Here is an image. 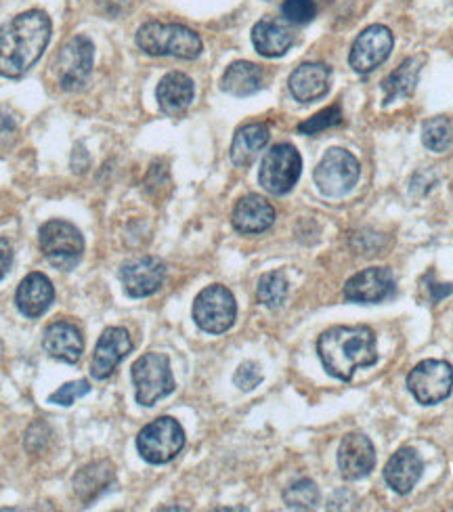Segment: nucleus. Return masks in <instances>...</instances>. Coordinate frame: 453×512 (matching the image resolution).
Returning <instances> with one entry per match:
<instances>
[{"instance_id": "25", "label": "nucleus", "mask_w": 453, "mask_h": 512, "mask_svg": "<svg viewBox=\"0 0 453 512\" xmlns=\"http://www.w3.org/2000/svg\"><path fill=\"white\" fill-rule=\"evenodd\" d=\"M269 143V126L263 122H252L242 126L235 133L231 143V160L235 166H250L256 156L263 152Z\"/></svg>"}, {"instance_id": "19", "label": "nucleus", "mask_w": 453, "mask_h": 512, "mask_svg": "<svg viewBox=\"0 0 453 512\" xmlns=\"http://www.w3.org/2000/svg\"><path fill=\"white\" fill-rule=\"evenodd\" d=\"M233 227L244 233V236H252V233H263L275 223V208L263 198V196H246L233 208Z\"/></svg>"}, {"instance_id": "18", "label": "nucleus", "mask_w": 453, "mask_h": 512, "mask_svg": "<svg viewBox=\"0 0 453 512\" xmlns=\"http://www.w3.org/2000/svg\"><path fill=\"white\" fill-rule=\"evenodd\" d=\"M332 72L326 63H302L290 76V93L300 103H313L330 91Z\"/></svg>"}, {"instance_id": "13", "label": "nucleus", "mask_w": 453, "mask_h": 512, "mask_svg": "<svg viewBox=\"0 0 453 512\" xmlns=\"http://www.w3.org/2000/svg\"><path fill=\"white\" fill-rule=\"evenodd\" d=\"M166 277V265L156 256H139L122 265L120 282L124 292L133 298H145L156 294Z\"/></svg>"}, {"instance_id": "36", "label": "nucleus", "mask_w": 453, "mask_h": 512, "mask_svg": "<svg viewBox=\"0 0 453 512\" xmlns=\"http://www.w3.org/2000/svg\"><path fill=\"white\" fill-rule=\"evenodd\" d=\"M451 292H453V286H449V284H433V286H430V294H433L435 303H439L441 298L449 296Z\"/></svg>"}, {"instance_id": "23", "label": "nucleus", "mask_w": 453, "mask_h": 512, "mask_svg": "<svg viewBox=\"0 0 453 512\" xmlns=\"http://www.w3.org/2000/svg\"><path fill=\"white\" fill-rule=\"evenodd\" d=\"M193 82L183 72H170L158 84V103L160 110L168 116H181L193 101Z\"/></svg>"}, {"instance_id": "26", "label": "nucleus", "mask_w": 453, "mask_h": 512, "mask_svg": "<svg viewBox=\"0 0 453 512\" xmlns=\"http://www.w3.org/2000/svg\"><path fill=\"white\" fill-rule=\"evenodd\" d=\"M265 74L250 61H235L221 80V89L233 97H250L263 89Z\"/></svg>"}, {"instance_id": "30", "label": "nucleus", "mask_w": 453, "mask_h": 512, "mask_svg": "<svg viewBox=\"0 0 453 512\" xmlns=\"http://www.w3.org/2000/svg\"><path fill=\"white\" fill-rule=\"evenodd\" d=\"M284 500L288 508L294 510H313L319 504V489L313 481L309 479H300L296 483H292L286 492H284Z\"/></svg>"}, {"instance_id": "17", "label": "nucleus", "mask_w": 453, "mask_h": 512, "mask_svg": "<svg viewBox=\"0 0 453 512\" xmlns=\"http://www.w3.org/2000/svg\"><path fill=\"white\" fill-rule=\"evenodd\" d=\"M53 301H55V288L49 277L38 271L26 275L15 294L17 309L30 319L45 315L47 309L53 305Z\"/></svg>"}, {"instance_id": "31", "label": "nucleus", "mask_w": 453, "mask_h": 512, "mask_svg": "<svg viewBox=\"0 0 453 512\" xmlns=\"http://www.w3.org/2000/svg\"><path fill=\"white\" fill-rule=\"evenodd\" d=\"M340 122H342V110L338 108V105H332V108L321 110L313 118L300 122L298 124V133H302V135H319L323 131H328V128H332V126H338Z\"/></svg>"}, {"instance_id": "11", "label": "nucleus", "mask_w": 453, "mask_h": 512, "mask_svg": "<svg viewBox=\"0 0 453 512\" xmlns=\"http://www.w3.org/2000/svg\"><path fill=\"white\" fill-rule=\"evenodd\" d=\"M95 47L91 38L74 36L59 53V82L66 91L82 89L93 72Z\"/></svg>"}, {"instance_id": "20", "label": "nucleus", "mask_w": 453, "mask_h": 512, "mask_svg": "<svg viewBox=\"0 0 453 512\" xmlns=\"http://www.w3.org/2000/svg\"><path fill=\"white\" fill-rule=\"evenodd\" d=\"M422 471L424 464L418 452L412 450V447H403V450H399L397 454H393L391 460H388L384 468V479L393 492L409 494L412 487H416V483L420 481Z\"/></svg>"}, {"instance_id": "1", "label": "nucleus", "mask_w": 453, "mask_h": 512, "mask_svg": "<svg viewBox=\"0 0 453 512\" xmlns=\"http://www.w3.org/2000/svg\"><path fill=\"white\" fill-rule=\"evenodd\" d=\"M51 19L45 11H26L0 28V76L21 78L47 51Z\"/></svg>"}, {"instance_id": "27", "label": "nucleus", "mask_w": 453, "mask_h": 512, "mask_svg": "<svg viewBox=\"0 0 453 512\" xmlns=\"http://www.w3.org/2000/svg\"><path fill=\"white\" fill-rule=\"evenodd\" d=\"M418 76H420V66L416 59H405L401 66L388 76L382 84L384 89V103H393L401 97H409L414 93L416 84H418Z\"/></svg>"}, {"instance_id": "3", "label": "nucleus", "mask_w": 453, "mask_h": 512, "mask_svg": "<svg viewBox=\"0 0 453 512\" xmlns=\"http://www.w3.org/2000/svg\"><path fill=\"white\" fill-rule=\"evenodd\" d=\"M137 45L147 55H170L179 59H196L204 49L198 32L181 24H162V21H149L141 26L137 32Z\"/></svg>"}, {"instance_id": "10", "label": "nucleus", "mask_w": 453, "mask_h": 512, "mask_svg": "<svg viewBox=\"0 0 453 512\" xmlns=\"http://www.w3.org/2000/svg\"><path fill=\"white\" fill-rule=\"evenodd\" d=\"M407 389L422 405H437L451 395L453 368L441 359H426L407 376Z\"/></svg>"}, {"instance_id": "12", "label": "nucleus", "mask_w": 453, "mask_h": 512, "mask_svg": "<svg viewBox=\"0 0 453 512\" xmlns=\"http://www.w3.org/2000/svg\"><path fill=\"white\" fill-rule=\"evenodd\" d=\"M393 51V32L386 26L365 28L351 49L349 63L357 74H370L388 59Z\"/></svg>"}, {"instance_id": "4", "label": "nucleus", "mask_w": 453, "mask_h": 512, "mask_svg": "<svg viewBox=\"0 0 453 512\" xmlns=\"http://www.w3.org/2000/svg\"><path fill=\"white\" fill-rule=\"evenodd\" d=\"M40 250L55 269L72 271L82 259L84 238L76 225L55 219L40 227Z\"/></svg>"}, {"instance_id": "2", "label": "nucleus", "mask_w": 453, "mask_h": 512, "mask_svg": "<svg viewBox=\"0 0 453 512\" xmlns=\"http://www.w3.org/2000/svg\"><path fill=\"white\" fill-rule=\"evenodd\" d=\"M317 353L330 376L351 380L357 370L378 361L376 334L368 326H336L319 336Z\"/></svg>"}, {"instance_id": "32", "label": "nucleus", "mask_w": 453, "mask_h": 512, "mask_svg": "<svg viewBox=\"0 0 453 512\" xmlns=\"http://www.w3.org/2000/svg\"><path fill=\"white\" fill-rule=\"evenodd\" d=\"M282 15L290 24L302 26L309 24L317 15L315 0H284L282 3Z\"/></svg>"}, {"instance_id": "7", "label": "nucleus", "mask_w": 453, "mask_h": 512, "mask_svg": "<svg viewBox=\"0 0 453 512\" xmlns=\"http://www.w3.org/2000/svg\"><path fill=\"white\" fill-rule=\"evenodd\" d=\"M359 173V162L351 152L342 147H332L315 168V183L321 189V194L338 198L349 194L357 185Z\"/></svg>"}, {"instance_id": "9", "label": "nucleus", "mask_w": 453, "mask_h": 512, "mask_svg": "<svg viewBox=\"0 0 453 512\" xmlns=\"http://www.w3.org/2000/svg\"><path fill=\"white\" fill-rule=\"evenodd\" d=\"M235 317V298L225 286L214 284L204 288L193 303V319L208 334L227 332L235 324Z\"/></svg>"}, {"instance_id": "34", "label": "nucleus", "mask_w": 453, "mask_h": 512, "mask_svg": "<svg viewBox=\"0 0 453 512\" xmlns=\"http://www.w3.org/2000/svg\"><path fill=\"white\" fill-rule=\"evenodd\" d=\"M233 382H235V387H240L242 391L256 389L258 384L263 382L261 366L254 364V361H246V364H242L240 368H237V372L233 376Z\"/></svg>"}, {"instance_id": "24", "label": "nucleus", "mask_w": 453, "mask_h": 512, "mask_svg": "<svg viewBox=\"0 0 453 512\" xmlns=\"http://www.w3.org/2000/svg\"><path fill=\"white\" fill-rule=\"evenodd\" d=\"M114 481H116L114 466L107 460H99V462L84 466L82 471L76 475L74 492L84 504H91L97 498H101L105 492H110Z\"/></svg>"}, {"instance_id": "22", "label": "nucleus", "mask_w": 453, "mask_h": 512, "mask_svg": "<svg viewBox=\"0 0 453 512\" xmlns=\"http://www.w3.org/2000/svg\"><path fill=\"white\" fill-rule=\"evenodd\" d=\"M252 45L263 57H282L294 45V32L279 19H261L252 28Z\"/></svg>"}, {"instance_id": "29", "label": "nucleus", "mask_w": 453, "mask_h": 512, "mask_svg": "<svg viewBox=\"0 0 453 512\" xmlns=\"http://www.w3.org/2000/svg\"><path fill=\"white\" fill-rule=\"evenodd\" d=\"M422 141L430 149V152H437V154L445 152V149L453 141V126H451V122L447 118H443V116L426 120L424 126H422Z\"/></svg>"}, {"instance_id": "21", "label": "nucleus", "mask_w": 453, "mask_h": 512, "mask_svg": "<svg viewBox=\"0 0 453 512\" xmlns=\"http://www.w3.org/2000/svg\"><path fill=\"white\" fill-rule=\"evenodd\" d=\"M45 351L63 364H76L84 351V340L80 330L70 322H55L45 330L42 338Z\"/></svg>"}, {"instance_id": "5", "label": "nucleus", "mask_w": 453, "mask_h": 512, "mask_svg": "<svg viewBox=\"0 0 453 512\" xmlns=\"http://www.w3.org/2000/svg\"><path fill=\"white\" fill-rule=\"evenodd\" d=\"M185 447L183 426L170 416L149 422L137 437V450L149 464H166L175 460Z\"/></svg>"}, {"instance_id": "15", "label": "nucleus", "mask_w": 453, "mask_h": 512, "mask_svg": "<svg viewBox=\"0 0 453 512\" xmlns=\"http://www.w3.org/2000/svg\"><path fill=\"white\" fill-rule=\"evenodd\" d=\"M131 351H133L131 334H128L124 328H107L97 340L93 368H91L93 376L97 380L110 378Z\"/></svg>"}, {"instance_id": "14", "label": "nucleus", "mask_w": 453, "mask_h": 512, "mask_svg": "<svg viewBox=\"0 0 453 512\" xmlns=\"http://www.w3.org/2000/svg\"><path fill=\"white\" fill-rule=\"evenodd\" d=\"M376 450L372 441L361 433H349L338 447V468L347 481H359L372 473Z\"/></svg>"}, {"instance_id": "6", "label": "nucleus", "mask_w": 453, "mask_h": 512, "mask_svg": "<svg viewBox=\"0 0 453 512\" xmlns=\"http://www.w3.org/2000/svg\"><path fill=\"white\" fill-rule=\"evenodd\" d=\"M133 382L137 391V401L141 405H154L160 399L175 391V378H172L170 359L162 353H147L139 357L133 366Z\"/></svg>"}, {"instance_id": "33", "label": "nucleus", "mask_w": 453, "mask_h": 512, "mask_svg": "<svg viewBox=\"0 0 453 512\" xmlns=\"http://www.w3.org/2000/svg\"><path fill=\"white\" fill-rule=\"evenodd\" d=\"M89 393H91V384L86 380H76V382L63 384V387H59L55 393H51L49 401L63 405V408H70L76 399L89 395Z\"/></svg>"}, {"instance_id": "16", "label": "nucleus", "mask_w": 453, "mask_h": 512, "mask_svg": "<svg viewBox=\"0 0 453 512\" xmlns=\"http://www.w3.org/2000/svg\"><path fill=\"white\" fill-rule=\"evenodd\" d=\"M395 290V277L386 267L363 269L344 286V296L353 303H380Z\"/></svg>"}, {"instance_id": "28", "label": "nucleus", "mask_w": 453, "mask_h": 512, "mask_svg": "<svg viewBox=\"0 0 453 512\" xmlns=\"http://www.w3.org/2000/svg\"><path fill=\"white\" fill-rule=\"evenodd\" d=\"M256 296H258V303L269 307V309L282 307L286 303V298H288V280H286V275L282 271L265 273L261 280H258Z\"/></svg>"}, {"instance_id": "8", "label": "nucleus", "mask_w": 453, "mask_h": 512, "mask_svg": "<svg viewBox=\"0 0 453 512\" xmlns=\"http://www.w3.org/2000/svg\"><path fill=\"white\" fill-rule=\"evenodd\" d=\"M302 160L298 149L290 143H279L273 145L263 164L261 173H258V181L273 196H286L288 191L294 189V185L300 179Z\"/></svg>"}, {"instance_id": "35", "label": "nucleus", "mask_w": 453, "mask_h": 512, "mask_svg": "<svg viewBox=\"0 0 453 512\" xmlns=\"http://www.w3.org/2000/svg\"><path fill=\"white\" fill-rule=\"evenodd\" d=\"M13 267V246L7 238H0V280H5Z\"/></svg>"}]
</instances>
